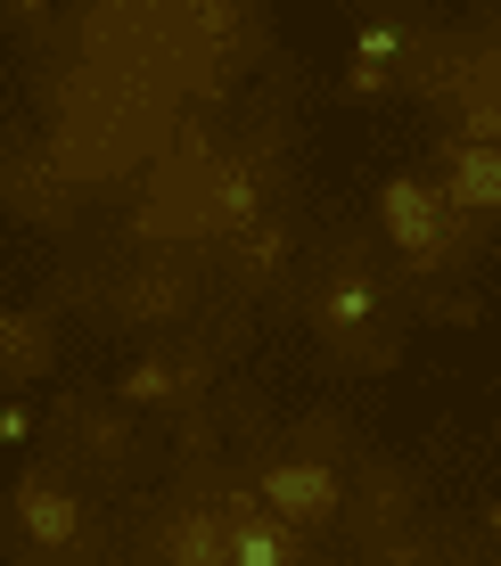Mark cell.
<instances>
[{
  "instance_id": "cell-1",
  "label": "cell",
  "mask_w": 501,
  "mask_h": 566,
  "mask_svg": "<svg viewBox=\"0 0 501 566\" xmlns=\"http://www.w3.org/2000/svg\"><path fill=\"white\" fill-rule=\"evenodd\" d=\"M378 222H387V239L403 247L411 263H436L452 239V198L436 181H411V172H395L387 189H378Z\"/></svg>"
},
{
  "instance_id": "cell-2",
  "label": "cell",
  "mask_w": 501,
  "mask_h": 566,
  "mask_svg": "<svg viewBox=\"0 0 501 566\" xmlns=\"http://www.w3.org/2000/svg\"><path fill=\"white\" fill-rule=\"evenodd\" d=\"M263 510H272V517H330L337 510V476H330V468H321V460H280L272 468V476H263Z\"/></svg>"
},
{
  "instance_id": "cell-3",
  "label": "cell",
  "mask_w": 501,
  "mask_h": 566,
  "mask_svg": "<svg viewBox=\"0 0 501 566\" xmlns=\"http://www.w3.org/2000/svg\"><path fill=\"white\" fill-rule=\"evenodd\" d=\"M445 198H452V206H469V213H493V206H501V140H469V148H452V165H445Z\"/></svg>"
},
{
  "instance_id": "cell-4",
  "label": "cell",
  "mask_w": 501,
  "mask_h": 566,
  "mask_svg": "<svg viewBox=\"0 0 501 566\" xmlns=\"http://www.w3.org/2000/svg\"><path fill=\"white\" fill-rule=\"evenodd\" d=\"M17 517H25V534L42 542V551H66V542L83 534V501H74V493H58V484H42V476H33L25 493H17Z\"/></svg>"
},
{
  "instance_id": "cell-5",
  "label": "cell",
  "mask_w": 501,
  "mask_h": 566,
  "mask_svg": "<svg viewBox=\"0 0 501 566\" xmlns=\"http://www.w3.org/2000/svg\"><path fill=\"white\" fill-rule=\"evenodd\" d=\"M181 386H198V369H181V361H132L124 369V402H173Z\"/></svg>"
},
{
  "instance_id": "cell-6",
  "label": "cell",
  "mask_w": 501,
  "mask_h": 566,
  "mask_svg": "<svg viewBox=\"0 0 501 566\" xmlns=\"http://www.w3.org/2000/svg\"><path fill=\"white\" fill-rule=\"evenodd\" d=\"M222 558H239V566H280V558H296V542L272 534V525H239V534H222Z\"/></svg>"
},
{
  "instance_id": "cell-7",
  "label": "cell",
  "mask_w": 501,
  "mask_h": 566,
  "mask_svg": "<svg viewBox=\"0 0 501 566\" xmlns=\"http://www.w3.org/2000/svg\"><path fill=\"white\" fill-rule=\"evenodd\" d=\"M370 312H378L370 280H345V287H330V296H321V328H337V337H345V328H362Z\"/></svg>"
},
{
  "instance_id": "cell-8",
  "label": "cell",
  "mask_w": 501,
  "mask_h": 566,
  "mask_svg": "<svg viewBox=\"0 0 501 566\" xmlns=\"http://www.w3.org/2000/svg\"><path fill=\"white\" fill-rule=\"evenodd\" d=\"M0 354H9L17 369H33V361H42V337H33L25 321H0Z\"/></svg>"
},
{
  "instance_id": "cell-9",
  "label": "cell",
  "mask_w": 501,
  "mask_h": 566,
  "mask_svg": "<svg viewBox=\"0 0 501 566\" xmlns=\"http://www.w3.org/2000/svg\"><path fill=\"white\" fill-rule=\"evenodd\" d=\"M239 263H247V271H280V263H288V239H280V230H255Z\"/></svg>"
},
{
  "instance_id": "cell-10",
  "label": "cell",
  "mask_w": 501,
  "mask_h": 566,
  "mask_svg": "<svg viewBox=\"0 0 501 566\" xmlns=\"http://www.w3.org/2000/svg\"><path fill=\"white\" fill-rule=\"evenodd\" d=\"M354 50H362V66H395V50H403V42H395L387 25H370V33L354 42Z\"/></svg>"
},
{
  "instance_id": "cell-11",
  "label": "cell",
  "mask_w": 501,
  "mask_h": 566,
  "mask_svg": "<svg viewBox=\"0 0 501 566\" xmlns=\"http://www.w3.org/2000/svg\"><path fill=\"white\" fill-rule=\"evenodd\" d=\"M9 9H42V0H9Z\"/></svg>"
}]
</instances>
